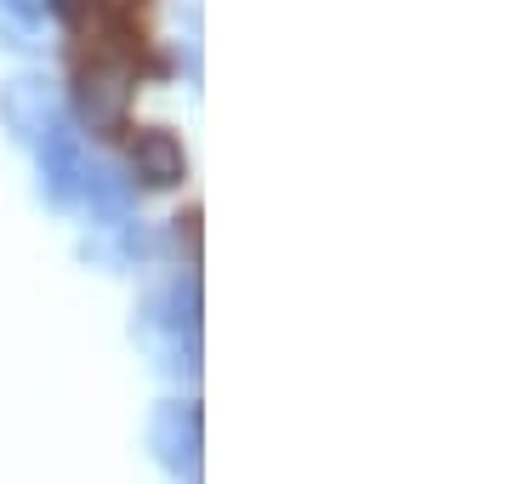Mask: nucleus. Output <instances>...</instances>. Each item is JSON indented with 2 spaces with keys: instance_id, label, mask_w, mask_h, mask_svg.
Instances as JSON below:
<instances>
[{
  "instance_id": "1",
  "label": "nucleus",
  "mask_w": 512,
  "mask_h": 484,
  "mask_svg": "<svg viewBox=\"0 0 512 484\" xmlns=\"http://www.w3.org/2000/svg\"><path fill=\"white\" fill-rule=\"evenodd\" d=\"M131 92H137V63L131 52H97L80 63L74 75V114L86 131H120L131 114Z\"/></svg>"
},
{
  "instance_id": "2",
  "label": "nucleus",
  "mask_w": 512,
  "mask_h": 484,
  "mask_svg": "<svg viewBox=\"0 0 512 484\" xmlns=\"http://www.w3.org/2000/svg\"><path fill=\"white\" fill-rule=\"evenodd\" d=\"M148 450H154V462L171 473V479L183 484H200V405H188V399H165L154 405L148 416Z\"/></svg>"
},
{
  "instance_id": "3",
  "label": "nucleus",
  "mask_w": 512,
  "mask_h": 484,
  "mask_svg": "<svg viewBox=\"0 0 512 484\" xmlns=\"http://www.w3.org/2000/svg\"><path fill=\"white\" fill-rule=\"evenodd\" d=\"M57 120H63V97L46 75H18L0 86V126L12 131V143L35 149Z\"/></svg>"
},
{
  "instance_id": "4",
  "label": "nucleus",
  "mask_w": 512,
  "mask_h": 484,
  "mask_svg": "<svg viewBox=\"0 0 512 484\" xmlns=\"http://www.w3.org/2000/svg\"><path fill=\"white\" fill-rule=\"evenodd\" d=\"M35 154H40V194H46L52 205L80 200V183H86V166H92L86 149H80V131L57 120V126L35 143Z\"/></svg>"
},
{
  "instance_id": "5",
  "label": "nucleus",
  "mask_w": 512,
  "mask_h": 484,
  "mask_svg": "<svg viewBox=\"0 0 512 484\" xmlns=\"http://www.w3.org/2000/svg\"><path fill=\"white\" fill-rule=\"evenodd\" d=\"M131 171H137L148 188H177L188 177V154L165 126H143L131 137Z\"/></svg>"
},
{
  "instance_id": "6",
  "label": "nucleus",
  "mask_w": 512,
  "mask_h": 484,
  "mask_svg": "<svg viewBox=\"0 0 512 484\" xmlns=\"http://www.w3.org/2000/svg\"><path fill=\"white\" fill-rule=\"evenodd\" d=\"M80 200L92 205V217H97V223H120V217L131 211V177H120L114 166H86Z\"/></svg>"
},
{
  "instance_id": "7",
  "label": "nucleus",
  "mask_w": 512,
  "mask_h": 484,
  "mask_svg": "<svg viewBox=\"0 0 512 484\" xmlns=\"http://www.w3.org/2000/svg\"><path fill=\"white\" fill-rule=\"evenodd\" d=\"M0 6H6L12 18H23V23H35V18H46V12H52V0H0Z\"/></svg>"
},
{
  "instance_id": "8",
  "label": "nucleus",
  "mask_w": 512,
  "mask_h": 484,
  "mask_svg": "<svg viewBox=\"0 0 512 484\" xmlns=\"http://www.w3.org/2000/svg\"><path fill=\"white\" fill-rule=\"evenodd\" d=\"M52 6H63V12H80V6H86V0H52Z\"/></svg>"
}]
</instances>
